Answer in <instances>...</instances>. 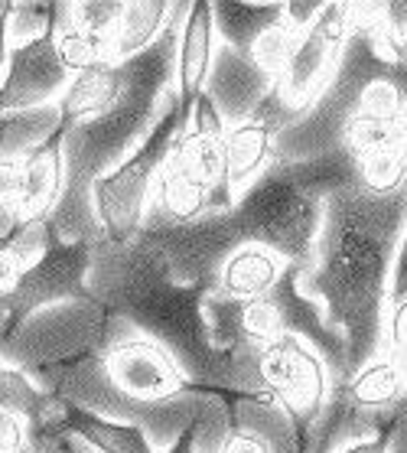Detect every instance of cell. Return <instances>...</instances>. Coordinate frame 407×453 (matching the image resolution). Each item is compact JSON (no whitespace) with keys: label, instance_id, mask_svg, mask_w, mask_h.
Returning a JSON list of instances; mask_svg holds the SVG:
<instances>
[{"label":"cell","instance_id":"cell-8","mask_svg":"<svg viewBox=\"0 0 407 453\" xmlns=\"http://www.w3.org/2000/svg\"><path fill=\"white\" fill-rule=\"evenodd\" d=\"M95 245L92 242H62L50 222V238L40 257L23 271L11 297H4L7 307V336L20 323L46 307L65 303V300L92 297L88 294V271H92ZM4 336V340H7Z\"/></svg>","mask_w":407,"mask_h":453},{"label":"cell","instance_id":"cell-19","mask_svg":"<svg viewBox=\"0 0 407 453\" xmlns=\"http://www.w3.org/2000/svg\"><path fill=\"white\" fill-rule=\"evenodd\" d=\"M219 42L251 56L255 42L277 23H284V0H212Z\"/></svg>","mask_w":407,"mask_h":453},{"label":"cell","instance_id":"cell-34","mask_svg":"<svg viewBox=\"0 0 407 453\" xmlns=\"http://www.w3.org/2000/svg\"><path fill=\"white\" fill-rule=\"evenodd\" d=\"M222 453H271V447H267L265 437H257L255 431L234 427V431L228 434V441H225Z\"/></svg>","mask_w":407,"mask_h":453},{"label":"cell","instance_id":"cell-11","mask_svg":"<svg viewBox=\"0 0 407 453\" xmlns=\"http://www.w3.org/2000/svg\"><path fill=\"white\" fill-rule=\"evenodd\" d=\"M69 82L72 75L56 52V30L23 46H11V59L0 75V114L59 104Z\"/></svg>","mask_w":407,"mask_h":453},{"label":"cell","instance_id":"cell-2","mask_svg":"<svg viewBox=\"0 0 407 453\" xmlns=\"http://www.w3.org/2000/svg\"><path fill=\"white\" fill-rule=\"evenodd\" d=\"M407 228V173L388 189L365 180L326 199L313 261L300 271V288L346 340L349 375L385 356L391 278Z\"/></svg>","mask_w":407,"mask_h":453},{"label":"cell","instance_id":"cell-20","mask_svg":"<svg viewBox=\"0 0 407 453\" xmlns=\"http://www.w3.org/2000/svg\"><path fill=\"white\" fill-rule=\"evenodd\" d=\"M339 385H342V392H346L362 411L388 418V421H397V408H401L407 398L404 372L397 369L388 356H378V359L365 362L362 369L352 372V375H349L346 381H339Z\"/></svg>","mask_w":407,"mask_h":453},{"label":"cell","instance_id":"cell-26","mask_svg":"<svg viewBox=\"0 0 407 453\" xmlns=\"http://www.w3.org/2000/svg\"><path fill=\"white\" fill-rule=\"evenodd\" d=\"M46 398H50V392H42L27 372L0 362V411H11L23 421H30L46 404Z\"/></svg>","mask_w":407,"mask_h":453},{"label":"cell","instance_id":"cell-23","mask_svg":"<svg viewBox=\"0 0 407 453\" xmlns=\"http://www.w3.org/2000/svg\"><path fill=\"white\" fill-rule=\"evenodd\" d=\"M59 104L0 114V160L4 157H27L30 150L46 144L59 131Z\"/></svg>","mask_w":407,"mask_h":453},{"label":"cell","instance_id":"cell-32","mask_svg":"<svg viewBox=\"0 0 407 453\" xmlns=\"http://www.w3.org/2000/svg\"><path fill=\"white\" fill-rule=\"evenodd\" d=\"M0 453H27V421L0 411Z\"/></svg>","mask_w":407,"mask_h":453},{"label":"cell","instance_id":"cell-31","mask_svg":"<svg viewBox=\"0 0 407 453\" xmlns=\"http://www.w3.org/2000/svg\"><path fill=\"white\" fill-rule=\"evenodd\" d=\"M401 352H407V297L391 303L385 333V356H401Z\"/></svg>","mask_w":407,"mask_h":453},{"label":"cell","instance_id":"cell-29","mask_svg":"<svg viewBox=\"0 0 407 453\" xmlns=\"http://www.w3.org/2000/svg\"><path fill=\"white\" fill-rule=\"evenodd\" d=\"M186 131H189V134H199V137H212V141H225V137H228V124H225V118L219 114L215 102L205 92L193 102Z\"/></svg>","mask_w":407,"mask_h":453},{"label":"cell","instance_id":"cell-9","mask_svg":"<svg viewBox=\"0 0 407 453\" xmlns=\"http://www.w3.org/2000/svg\"><path fill=\"white\" fill-rule=\"evenodd\" d=\"M356 7L358 4H323L319 17L300 33L284 75L277 79V88L290 108L306 111L333 82L349 36L356 30Z\"/></svg>","mask_w":407,"mask_h":453},{"label":"cell","instance_id":"cell-17","mask_svg":"<svg viewBox=\"0 0 407 453\" xmlns=\"http://www.w3.org/2000/svg\"><path fill=\"white\" fill-rule=\"evenodd\" d=\"M124 85H127V62H104L92 73L75 75L59 98V127L69 131L85 121H95L121 98Z\"/></svg>","mask_w":407,"mask_h":453},{"label":"cell","instance_id":"cell-15","mask_svg":"<svg viewBox=\"0 0 407 453\" xmlns=\"http://www.w3.org/2000/svg\"><path fill=\"white\" fill-rule=\"evenodd\" d=\"M62 137L65 131L40 144L36 150L23 157V176L20 193H17V206H13V226H40L52 219L56 206L62 199V186H65V157H62Z\"/></svg>","mask_w":407,"mask_h":453},{"label":"cell","instance_id":"cell-38","mask_svg":"<svg viewBox=\"0 0 407 453\" xmlns=\"http://www.w3.org/2000/svg\"><path fill=\"white\" fill-rule=\"evenodd\" d=\"M342 453H391V431L378 434L375 441H365V443H352L346 447Z\"/></svg>","mask_w":407,"mask_h":453},{"label":"cell","instance_id":"cell-4","mask_svg":"<svg viewBox=\"0 0 407 453\" xmlns=\"http://www.w3.org/2000/svg\"><path fill=\"white\" fill-rule=\"evenodd\" d=\"M189 13V0L173 4L170 23L160 33V40L141 56L127 59V85L121 98L98 114L95 121H85L79 127H69L62 137V157H65V186L56 212L52 228L62 242H104V228L98 226L92 206V186L104 173L134 154V147L153 131L160 118L166 95L176 88V50L180 33Z\"/></svg>","mask_w":407,"mask_h":453},{"label":"cell","instance_id":"cell-25","mask_svg":"<svg viewBox=\"0 0 407 453\" xmlns=\"http://www.w3.org/2000/svg\"><path fill=\"white\" fill-rule=\"evenodd\" d=\"M368 23L378 56L391 65L407 62V4H368Z\"/></svg>","mask_w":407,"mask_h":453},{"label":"cell","instance_id":"cell-14","mask_svg":"<svg viewBox=\"0 0 407 453\" xmlns=\"http://www.w3.org/2000/svg\"><path fill=\"white\" fill-rule=\"evenodd\" d=\"M215 50H219V33H215L212 0H189V13L183 20L180 50H176V98L186 124H189L193 102L205 92Z\"/></svg>","mask_w":407,"mask_h":453},{"label":"cell","instance_id":"cell-18","mask_svg":"<svg viewBox=\"0 0 407 453\" xmlns=\"http://www.w3.org/2000/svg\"><path fill=\"white\" fill-rule=\"evenodd\" d=\"M284 271H287V261L280 255H274L271 248L242 245L225 257L215 288L222 290L225 297L248 303V300L267 297L277 288V280L284 278Z\"/></svg>","mask_w":407,"mask_h":453},{"label":"cell","instance_id":"cell-42","mask_svg":"<svg viewBox=\"0 0 407 453\" xmlns=\"http://www.w3.org/2000/svg\"><path fill=\"white\" fill-rule=\"evenodd\" d=\"M404 150H407V127H404Z\"/></svg>","mask_w":407,"mask_h":453},{"label":"cell","instance_id":"cell-30","mask_svg":"<svg viewBox=\"0 0 407 453\" xmlns=\"http://www.w3.org/2000/svg\"><path fill=\"white\" fill-rule=\"evenodd\" d=\"M20 176H23V157H4L0 160V216L13 219L17 193H20Z\"/></svg>","mask_w":407,"mask_h":453},{"label":"cell","instance_id":"cell-1","mask_svg":"<svg viewBox=\"0 0 407 453\" xmlns=\"http://www.w3.org/2000/svg\"><path fill=\"white\" fill-rule=\"evenodd\" d=\"M356 180H362V164L346 144L310 160H274L234 196L228 212H209L189 226H173L147 212L137 238L166 257V268L180 284L215 288L225 257L242 245L271 248L287 265L306 271L326 199Z\"/></svg>","mask_w":407,"mask_h":453},{"label":"cell","instance_id":"cell-5","mask_svg":"<svg viewBox=\"0 0 407 453\" xmlns=\"http://www.w3.org/2000/svg\"><path fill=\"white\" fill-rule=\"evenodd\" d=\"M131 326L95 297L65 300L33 313L27 323L0 342V362L13 369H40L79 359L88 352H108L114 342L131 336Z\"/></svg>","mask_w":407,"mask_h":453},{"label":"cell","instance_id":"cell-28","mask_svg":"<svg viewBox=\"0 0 407 453\" xmlns=\"http://www.w3.org/2000/svg\"><path fill=\"white\" fill-rule=\"evenodd\" d=\"M296 40H300V33H294L287 23H277L274 30H267L265 36L255 42L251 59H255L267 75L280 79L287 69V62H290V56H294V50H296Z\"/></svg>","mask_w":407,"mask_h":453},{"label":"cell","instance_id":"cell-33","mask_svg":"<svg viewBox=\"0 0 407 453\" xmlns=\"http://www.w3.org/2000/svg\"><path fill=\"white\" fill-rule=\"evenodd\" d=\"M323 4H300V0H284V23L294 33H303L310 23L319 17Z\"/></svg>","mask_w":407,"mask_h":453},{"label":"cell","instance_id":"cell-40","mask_svg":"<svg viewBox=\"0 0 407 453\" xmlns=\"http://www.w3.org/2000/svg\"><path fill=\"white\" fill-rule=\"evenodd\" d=\"M385 79L395 85L397 92H401V98H404V104H407V62L404 65H388Z\"/></svg>","mask_w":407,"mask_h":453},{"label":"cell","instance_id":"cell-35","mask_svg":"<svg viewBox=\"0 0 407 453\" xmlns=\"http://www.w3.org/2000/svg\"><path fill=\"white\" fill-rule=\"evenodd\" d=\"M401 297H407V228H404V238H401V248H397L395 278H391V303Z\"/></svg>","mask_w":407,"mask_h":453},{"label":"cell","instance_id":"cell-24","mask_svg":"<svg viewBox=\"0 0 407 453\" xmlns=\"http://www.w3.org/2000/svg\"><path fill=\"white\" fill-rule=\"evenodd\" d=\"M56 52H59V62L65 65V73H69L72 79L81 73H92V69H98L104 62H111L108 40L72 27V20L62 23L59 30H56Z\"/></svg>","mask_w":407,"mask_h":453},{"label":"cell","instance_id":"cell-13","mask_svg":"<svg viewBox=\"0 0 407 453\" xmlns=\"http://www.w3.org/2000/svg\"><path fill=\"white\" fill-rule=\"evenodd\" d=\"M274 88L277 79L267 75L251 56H242V52L219 42L212 73L205 79V95L215 102V108H219V114L225 118L228 127L248 121Z\"/></svg>","mask_w":407,"mask_h":453},{"label":"cell","instance_id":"cell-22","mask_svg":"<svg viewBox=\"0 0 407 453\" xmlns=\"http://www.w3.org/2000/svg\"><path fill=\"white\" fill-rule=\"evenodd\" d=\"M65 431L75 434L79 441H85L98 453H157L153 441L141 427L108 421L102 414L85 411L72 402H65Z\"/></svg>","mask_w":407,"mask_h":453},{"label":"cell","instance_id":"cell-21","mask_svg":"<svg viewBox=\"0 0 407 453\" xmlns=\"http://www.w3.org/2000/svg\"><path fill=\"white\" fill-rule=\"evenodd\" d=\"M170 13H173L170 0H134V4H127L118 30L108 40L111 62H127L134 56H141L143 50H150L153 42L160 40V33L166 30Z\"/></svg>","mask_w":407,"mask_h":453},{"label":"cell","instance_id":"cell-39","mask_svg":"<svg viewBox=\"0 0 407 453\" xmlns=\"http://www.w3.org/2000/svg\"><path fill=\"white\" fill-rule=\"evenodd\" d=\"M196 434H199V424H193L180 441H173L166 450H160V453H196Z\"/></svg>","mask_w":407,"mask_h":453},{"label":"cell","instance_id":"cell-7","mask_svg":"<svg viewBox=\"0 0 407 453\" xmlns=\"http://www.w3.org/2000/svg\"><path fill=\"white\" fill-rule=\"evenodd\" d=\"M257 375L265 395L284 408L303 441L333 388V375L323 356L313 346H306L300 336L284 333L257 349Z\"/></svg>","mask_w":407,"mask_h":453},{"label":"cell","instance_id":"cell-16","mask_svg":"<svg viewBox=\"0 0 407 453\" xmlns=\"http://www.w3.org/2000/svg\"><path fill=\"white\" fill-rule=\"evenodd\" d=\"M209 196H212V189L170 150L157 183H153L147 212L160 216L163 222H173V226H189V222L209 216Z\"/></svg>","mask_w":407,"mask_h":453},{"label":"cell","instance_id":"cell-3","mask_svg":"<svg viewBox=\"0 0 407 453\" xmlns=\"http://www.w3.org/2000/svg\"><path fill=\"white\" fill-rule=\"evenodd\" d=\"M205 284H180L166 257L147 242H98L88 271V294L134 333L160 342L183 369L186 381L225 398H265L257 362L225 356L209 340Z\"/></svg>","mask_w":407,"mask_h":453},{"label":"cell","instance_id":"cell-37","mask_svg":"<svg viewBox=\"0 0 407 453\" xmlns=\"http://www.w3.org/2000/svg\"><path fill=\"white\" fill-rule=\"evenodd\" d=\"M391 453H407V398L397 408V421L391 427Z\"/></svg>","mask_w":407,"mask_h":453},{"label":"cell","instance_id":"cell-6","mask_svg":"<svg viewBox=\"0 0 407 453\" xmlns=\"http://www.w3.org/2000/svg\"><path fill=\"white\" fill-rule=\"evenodd\" d=\"M183 131L186 121L173 88V92L166 95V104H163V111L157 118V124H153L150 134L134 147V154L127 160H121L111 173H104L92 186L95 216H98V226L104 228L108 242L127 245V242L137 238L143 216H147V206H150L153 183H157L166 157L173 150L176 134H183Z\"/></svg>","mask_w":407,"mask_h":453},{"label":"cell","instance_id":"cell-27","mask_svg":"<svg viewBox=\"0 0 407 453\" xmlns=\"http://www.w3.org/2000/svg\"><path fill=\"white\" fill-rule=\"evenodd\" d=\"M124 11H127V0H75L72 4V27L111 40Z\"/></svg>","mask_w":407,"mask_h":453},{"label":"cell","instance_id":"cell-36","mask_svg":"<svg viewBox=\"0 0 407 453\" xmlns=\"http://www.w3.org/2000/svg\"><path fill=\"white\" fill-rule=\"evenodd\" d=\"M11 59V4L0 0V75Z\"/></svg>","mask_w":407,"mask_h":453},{"label":"cell","instance_id":"cell-41","mask_svg":"<svg viewBox=\"0 0 407 453\" xmlns=\"http://www.w3.org/2000/svg\"><path fill=\"white\" fill-rule=\"evenodd\" d=\"M13 232V219H7V216H0V242L11 235Z\"/></svg>","mask_w":407,"mask_h":453},{"label":"cell","instance_id":"cell-10","mask_svg":"<svg viewBox=\"0 0 407 453\" xmlns=\"http://www.w3.org/2000/svg\"><path fill=\"white\" fill-rule=\"evenodd\" d=\"M102 369L114 385V392H121L137 404L173 402L196 388L186 381L173 356L141 333H131L127 340L114 342L111 349L102 352Z\"/></svg>","mask_w":407,"mask_h":453},{"label":"cell","instance_id":"cell-12","mask_svg":"<svg viewBox=\"0 0 407 453\" xmlns=\"http://www.w3.org/2000/svg\"><path fill=\"white\" fill-rule=\"evenodd\" d=\"M300 118H303V111L290 108L280 88H274L248 121L228 127L225 147H228V189H232V196L248 189L267 166L274 164L277 137Z\"/></svg>","mask_w":407,"mask_h":453}]
</instances>
